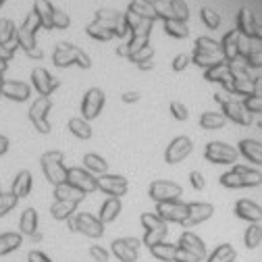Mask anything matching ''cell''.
<instances>
[{
	"mask_svg": "<svg viewBox=\"0 0 262 262\" xmlns=\"http://www.w3.org/2000/svg\"><path fill=\"white\" fill-rule=\"evenodd\" d=\"M42 29V23L38 19V15L31 11L25 21L21 23V27H17V42H19V48H23V52L29 56V58H34V60H42L44 52L42 48L38 46L36 42V36H38V31Z\"/></svg>",
	"mask_w": 262,
	"mask_h": 262,
	"instance_id": "1",
	"label": "cell"
},
{
	"mask_svg": "<svg viewBox=\"0 0 262 262\" xmlns=\"http://www.w3.org/2000/svg\"><path fill=\"white\" fill-rule=\"evenodd\" d=\"M52 62L56 64V67H60V69L73 67V64H77L79 69H90L92 67V58L81 48H77L71 42H60V44L54 46Z\"/></svg>",
	"mask_w": 262,
	"mask_h": 262,
	"instance_id": "2",
	"label": "cell"
},
{
	"mask_svg": "<svg viewBox=\"0 0 262 262\" xmlns=\"http://www.w3.org/2000/svg\"><path fill=\"white\" fill-rule=\"evenodd\" d=\"M225 60L223 54H221V44L208 36H200L195 38V44H193V54H191V62L198 64L200 69H210L212 64Z\"/></svg>",
	"mask_w": 262,
	"mask_h": 262,
	"instance_id": "3",
	"label": "cell"
},
{
	"mask_svg": "<svg viewBox=\"0 0 262 262\" xmlns=\"http://www.w3.org/2000/svg\"><path fill=\"white\" fill-rule=\"evenodd\" d=\"M219 183H221L223 187H229V189L258 187V185H262V173L256 171V169H250V167L235 165L231 171H227V173L221 175Z\"/></svg>",
	"mask_w": 262,
	"mask_h": 262,
	"instance_id": "4",
	"label": "cell"
},
{
	"mask_svg": "<svg viewBox=\"0 0 262 262\" xmlns=\"http://www.w3.org/2000/svg\"><path fill=\"white\" fill-rule=\"evenodd\" d=\"M40 167H42V173L46 177L48 183H52L54 187L56 185H62L67 183V167H64V154L60 150H48L40 156Z\"/></svg>",
	"mask_w": 262,
	"mask_h": 262,
	"instance_id": "5",
	"label": "cell"
},
{
	"mask_svg": "<svg viewBox=\"0 0 262 262\" xmlns=\"http://www.w3.org/2000/svg\"><path fill=\"white\" fill-rule=\"evenodd\" d=\"M67 223H69V231H73V233H81L92 239H98L104 235V223L98 216H92L88 212H77Z\"/></svg>",
	"mask_w": 262,
	"mask_h": 262,
	"instance_id": "6",
	"label": "cell"
},
{
	"mask_svg": "<svg viewBox=\"0 0 262 262\" xmlns=\"http://www.w3.org/2000/svg\"><path fill=\"white\" fill-rule=\"evenodd\" d=\"M140 221H142V227H144V239H142L144 246L152 248L160 242H165L169 229H167V223L162 221L156 212H144Z\"/></svg>",
	"mask_w": 262,
	"mask_h": 262,
	"instance_id": "7",
	"label": "cell"
},
{
	"mask_svg": "<svg viewBox=\"0 0 262 262\" xmlns=\"http://www.w3.org/2000/svg\"><path fill=\"white\" fill-rule=\"evenodd\" d=\"M214 102L221 104L225 119L233 121V123H237V125H244V127L252 125V113H248V108L244 106V102L235 100V98H229V96H225V94H219V92L214 94Z\"/></svg>",
	"mask_w": 262,
	"mask_h": 262,
	"instance_id": "8",
	"label": "cell"
},
{
	"mask_svg": "<svg viewBox=\"0 0 262 262\" xmlns=\"http://www.w3.org/2000/svg\"><path fill=\"white\" fill-rule=\"evenodd\" d=\"M204 158L212 165H235L239 158V150L225 142H208L204 148Z\"/></svg>",
	"mask_w": 262,
	"mask_h": 262,
	"instance_id": "9",
	"label": "cell"
},
{
	"mask_svg": "<svg viewBox=\"0 0 262 262\" xmlns=\"http://www.w3.org/2000/svg\"><path fill=\"white\" fill-rule=\"evenodd\" d=\"M50 108H52V102H50V98H46V96L36 98V100L31 102V106H29V121H31V125L36 127L38 134H42V136L50 134V129H52L50 123H48Z\"/></svg>",
	"mask_w": 262,
	"mask_h": 262,
	"instance_id": "10",
	"label": "cell"
},
{
	"mask_svg": "<svg viewBox=\"0 0 262 262\" xmlns=\"http://www.w3.org/2000/svg\"><path fill=\"white\" fill-rule=\"evenodd\" d=\"M148 195L156 202V204H162V202H173V200H179L183 195V189L179 183L175 181H167V179H158V181H152L150 187H148Z\"/></svg>",
	"mask_w": 262,
	"mask_h": 262,
	"instance_id": "11",
	"label": "cell"
},
{
	"mask_svg": "<svg viewBox=\"0 0 262 262\" xmlns=\"http://www.w3.org/2000/svg\"><path fill=\"white\" fill-rule=\"evenodd\" d=\"M104 102H106V96L100 88H90L85 94H83V100H81V115L85 121H92L96 119L98 115L102 113L104 108Z\"/></svg>",
	"mask_w": 262,
	"mask_h": 262,
	"instance_id": "12",
	"label": "cell"
},
{
	"mask_svg": "<svg viewBox=\"0 0 262 262\" xmlns=\"http://www.w3.org/2000/svg\"><path fill=\"white\" fill-rule=\"evenodd\" d=\"M229 69V77H231V90L233 94H239V96H250L252 94V77L248 73V67H242L237 62H229L227 64Z\"/></svg>",
	"mask_w": 262,
	"mask_h": 262,
	"instance_id": "13",
	"label": "cell"
},
{
	"mask_svg": "<svg viewBox=\"0 0 262 262\" xmlns=\"http://www.w3.org/2000/svg\"><path fill=\"white\" fill-rule=\"evenodd\" d=\"M67 183L75 189H79L81 193H92L98 189V177H94V173H90L88 169L81 167H71L67 171Z\"/></svg>",
	"mask_w": 262,
	"mask_h": 262,
	"instance_id": "14",
	"label": "cell"
},
{
	"mask_svg": "<svg viewBox=\"0 0 262 262\" xmlns=\"http://www.w3.org/2000/svg\"><path fill=\"white\" fill-rule=\"evenodd\" d=\"M140 246L142 242L138 237H119L113 242L111 252L117 256L119 262H136L140 254Z\"/></svg>",
	"mask_w": 262,
	"mask_h": 262,
	"instance_id": "15",
	"label": "cell"
},
{
	"mask_svg": "<svg viewBox=\"0 0 262 262\" xmlns=\"http://www.w3.org/2000/svg\"><path fill=\"white\" fill-rule=\"evenodd\" d=\"M193 150V142L187 136H177L175 140H171V144L165 150V160L167 165H179L181 160H185Z\"/></svg>",
	"mask_w": 262,
	"mask_h": 262,
	"instance_id": "16",
	"label": "cell"
},
{
	"mask_svg": "<svg viewBox=\"0 0 262 262\" xmlns=\"http://www.w3.org/2000/svg\"><path fill=\"white\" fill-rule=\"evenodd\" d=\"M127 187H129V181L123 175L104 173V175L98 177V189L104 191L106 195H111V198H121V195H125Z\"/></svg>",
	"mask_w": 262,
	"mask_h": 262,
	"instance_id": "17",
	"label": "cell"
},
{
	"mask_svg": "<svg viewBox=\"0 0 262 262\" xmlns=\"http://www.w3.org/2000/svg\"><path fill=\"white\" fill-rule=\"evenodd\" d=\"M31 85H34V90L40 94V96H50L54 90L60 88V79L52 77L44 67H36L34 71H31Z\"/></svg>",
	"mask_w": 262,
	"mask_h": 262,
	"instance_id": "18",
	"label": "cell"
},
{
	"mask_svg": "<svg viewBox=\"0 0 262 262\" xmlns=\"http://www.w3.org/2000/svg\"><path fill=\"white\" fill-rule=\"evenodd\" d=\"M237 31L250 40H262V25L246 7H242L237 13Z\"/></svg>",
	"mask_w": 262,
	"mask_h": 262,
	"instance_id": "19",
	"label": "cell"
},
{
	"mask_svg": "<svg viewBox=\"0 0 262 262\" xmlns=\"http://www.w3.org/2000/svg\"><path fill=\"white\" fill-rule=\"evenodd\" d=\"M156 214L165 223H179V225H183V221L187 216V204H183L179 200L162 202V204H156Z\"/></svg>",
	"mask_w": 262,
	"mask_h": 262,
	"instance_id": "20",
	"label": "cell"
},
{
	"mask_svg": "<svg viewBox=\"0 0 262 262\" xmlns=\"http://www.w3.org/2000/svg\"><path fill=\"white\" fill-rule=\"evenodd\" d=\"M214 214V206L208 202H189L187 204V216L183 221V227H193V225H200L204 221H208Z\"/></svg>",
	"mask_w": 262,
	"mask_h": 262,
	"instance_id": "21",
	"label": "cell"
},
{
	"mask_svg": "<svg viewBox=\"0 0 262 262\" xmlns=\"http://www.w3.org/2000/svg\"><path fill=\"white\" fill-rule=\"evenodd\" d=\"M219 44H221V54L227 62H235L237 56H242V42H239V31L237 29L227 31Z\"/></svg>",
	"mask_w": 262,
	"mask_h": 262,
	"instance_id": "22",
	"label": "cell"
},
{
	"mask_svg": "<svg viewBox=\"0 0 262 262\" xmlns=\"http://www.w3.org/2000/svg\"><path fill=\"white\" fill-rule=\"evenodd\" d=\"M235 216L248 223H260L262 221V206L252 202V200H237L233 208Z\"/></svg>",
	"mask_w": 262,
	"mask_h": 262,
	"instance_id": "23",
	"label": "cell"
},
{
	"mask_svg": "<svg viewBox=\"0 0 262 262\" xmlns=\"http://www.w3.org/2000/svg\"><path fill=\"white\" fill-rule=\"evenodd\" d=\"M31 96V88L25 81H5L3 85V98L13 102H27Z\"/></svg>",
	"mask_w": 262,
	"mask_h": 262,
	"instance_id": "24",
	"label": "cell"
},
{
	"mask_svg": "<svg viewBox=\"0 0 262 262\" xmlns=\"http://www.w3.org/2000/svg\"><path fill=\"white\" fill-rule=\"evenodd\" d=\"M127 13L134 15L142 21H158L156 17V9H154V0H131L129 7H127Z\"/></svg>",
	"mask_w": 262,
	"mask_h": 262,
	"instance_id": "25",
	"label": "cell"
},
{
	"mask_svg": "<svg viewBox=\"0 0 262 262\" xmlns=\"http://www.w3.org/2000/svg\"><path fill=\"white\" fill-rule=\"evenodd\" d=\"M177 246L183 248L185 252L193 254V256H198L200 260L206 258V244H204L198 235H195V233H191V231H183L181 237H179V244H177Z\"/></svg>",
	"mask_w": 262,
	"mask_h": 262,
	"instance_id": "26",
	"label": "cell"
},
{
	"mask_svg": "<svg viewBox=\"0 0 262 262\" xmlns=\"http://www.w3.org/2000/svg\"><path fill=\"white\" fill-rule=\"evenodd\" d=\"M0 46H5L13 52H17V25L11 19H0Z\"/></svg>",
	"mask_w": 262,
	"mask_h": 262,
	"instance_id": "27",
	"label": "cell"
},
{
	"mask_svg": "<svg viewBox=\"0 0 262 262\" xmlns=\"http://www.w3.org/2000/svg\"><path fill=\"white\" fill-rule=\"evenodd\" d=\"M34 11L36 15H38V19H40V23H42V29H54V11H56V7L50 3V0H36L34 3Z\"/></svg>",
	"mask_w": 262,
	"mask_h": 262,
	"instance_id": "28",
	"label": "cell"
},
{
	"mask_svg": "<svg viewBox=\"0 0 262 262\" xmlns=\"http://www.w3.org/2000/svg\"><path fill=\"white\" fill-rule=\"evenodd\" d=\"M19 233L25 237H31L38 233V210L36 208H25L19 219Z\"/></svg>",
	"mask_w": 262,
	"mask_h": 262,
	"instance_id": "29",
	"label": "cell"
},
{
	"mask_svg": "<svg viewBox=\"0 0 262 262\" xmlns=\"http://www.w3.org/2000/svg\"><path fill=\"white\" fill-rule=\"evenodd\" d=\"M244 106L248 113H262V77H254L252 94L244 98Z\"/></svg>",
	"mask_w": 262,
	"mask_h": 262,
	"instance_id": "30",
	"label": "cell"
},
{
	"mask_svg": "<svg viewBox=\"0 0 262 262\" xmlns=\"http://www.w3.org/2000/svg\"><path fill=\"white\" fill-rule=\"evenodd\" d=\"M123 210V204H121V198H106L100 206V212H98V219H100L104 225L106 223H113L117 221V216L121 214Z\"/></svg>",
	"mask_w": 262,
	"mask_h": 262,
	"instance_id": "31",
	"label": "cell"
},
{
	"mask_svg": "<svg viewBox=\"0 0 262 262\" xmlns=\"http://www.w3.org/2000/svg\"><path fill=\"white\" fill-rule=\"evenodd\" d=\"M237 150L250 162H254V165H262V142H258V140H242Z\"/></svg>",
	"mask_w": 262,
	"mask_h": 262,
	"instance_id": "32",
	"label": "cell"
},
{
	"mask_svg": "<svg viewBox=\"0 0 262 262\" xmlns=\"http://www.w3.org/2000/svg\"><path fill=\"white\" fill-rule=\"evenodd\" d=\"M77 210V202L71 200H54V204L50 206V214L56 221H69Z\"/></svg>",
	"mask_w": 262,
	"mask_h": 262,
	"instance_id": "33",
	"label": "cell"
},
{
	"mask_svg": "<svg viewBox=\"0 0 262 262\" xmlns=\"http://www.w3.org/2000/svg\"><path fill=\"white\" fill-rule=\"evenodd\" d=\"M31 185H34L31 173H29V171H19L17 177L13 179L11 191L17 195V198H25V195H29V191H31Z\"/></svg>",
	"mask_w": 262,
	"mask_h": 262,
	"instance_id": "34",
	"label": "cell"
},
{
	"mask_svg": "<svg viewBox=\"0 0 262 262\" xmlns=\"http://www.w3.org/2000/svg\"><path fill=\"white\" fill-rule=\"evenodd\" d=\"M150 254L160 260V262H175L177 258V246L175 244H167V242H160L156 246L150 248Z\"/></svg>",
	"mask_w": 262,
	"mask_h": 262,
	"instance_id": "35",
	"label": "cell"
},
{
	"mask_svg": "<svg viewBox=\"0 0 262 262\" xmlns=\"http://www.w3.org/2000/svg\"><path fill=\"white\" fill-rule=\"evenodd\" d=\"M83 165H85V169L90 171V173H98V175H104V173H108V162L100 156V154H96V152H88L85 156H83Z\"/></svg>",
	"mask_w": 262,
	"mask_h": 262,
	"instance_id": "36",
	"label": "cell"
},
{
	"mask_svg": "<svg viewBox=\"0 0 262 262\" xmlns=\"http://www.w3.org/2000/svg\"><path fill=\"white\" fill-rule=\"evenodd\" d=\"M23 246V235L21 233H15V231H9V233H3L0 235V256H7L15 250H19Z\"/></svg>",
	"mask_w": 262,
	"mask_h": 262,
	"instance_id": "37",
	"label": "cell"
},
{
	"mask_svg": "<svg viewBox=\"0 0 262 262\" xmlns=\"http://www.w3.org/2000/svg\"><path fill=\"white\" fill-rule=\"evenodd\" d=\"M227 60H221V62H216V64H212L210 69H206L204 71V79L206 81H210V83H225L227 79H229V69H227Z\"/></svg>",
	"mask_w": 262,
	"mask_h": 262,
	"instance_id": "38",
	"label": "cell"
},
{
	"mask_svg": "<svg viewBox=\"0 0 262 262\" xmlns=\"http://www.w3.org/2000/svg\"><path fill=\"white\" fill-rule=\"evenodd\" d=\"M67 129L71 131L75 138H79V140H90V138H92V127H90V123H88L83 117H73V119H69Z\"/></svg>",
	"mask_w": 262,
	"mask_h": 262,
	"instance_id": "39",
	"label": "cell"
},
{
	"mask_svg": "<svg viewBox=\"0 0 262 262\" xmlns=\"http://www.w3.org/2000/svg\"><path fill=\"white\" fill-rule=\"evenodd\" d=\"M237 260V252L231 244H221L208 258L206 262H235Z\"/></svg>",
	"mask_w": 262,
	"mask_h": 262,
	"instance_id": "40",
	"label": "cell"
},
{
	"mask_svg": "<svg viewBox=\"0 0 262 262\" xmlns=\"http://www.w3.org/2000/svg\"><path fill=\"white\" fill-rule=\"evenodd\" d=\"M225 123H227V119H225V115H223V113H210V111H206V113H202V115H200V127H202V129H206V131L223 129V127H225Z\"/></svg>",
	"mask_w": 262,
	"mask_h": 262,
	"instance_id": "41",
	"label": "cell"
},
{
	"mask_svg": "<svg viewBox=\"0 0 262 262\" xmlns=\"http://www.w3.org/2000/svg\"><path fill=\"white\" fill-rule=\"evenodd\" d=\"M85 198V193H81L79 189L71 187L69 183H62V185H56L54 187V200H71V202H81Z\"/></svg>",
	"mask_w": 262,
	"mask_h": 262,
	"instance_id": "42",
	"label": "cell"
},
{
	"mask_svg": "<svg viewBox=\"0 0 262 262\" xmlns=\"http://www.w3.org/2000/svg\"><path fill=\"white\" fill-rule=\"evenodd\" d=\"M244 244L248 250H256L262 244V225L260 223H250V227L244 233Z\"/></svg>",
	"mask_w": 262,
	"mask_h": 262,
	"instance_id": "43",
	"label": "cell"
},
{
	"mask_svg": "<svg viewBox=\"0 0 262 262\" xmlns=\"http://www.w3.org/2000/svg\"><path fill=\"white\" fill-rule=\"evenodd\" d=\"M85 34H88L92 40H98V42H108V40L117 38L108 27H104V25H100V23H96V21H92V23L85 27Z\"/></svg>",
	"mask_w": 262,
	"mask_h": 262,
	"instance_id": "44",
	"label": "cell"
},
{
	"mask_svg": "<svg viewBox=\"0 0 262 262\" xmlns=\"http://www.w3.org/2000/svg\"><path fill=\"white\" fill-rule=\"evenodd\" d=\"M165 34L175 40H183L189 36V27L183 21H165Z\"/></svg>",
	"mask_w": 262,
	"mask_h": 262,
	"instance_id": "45",
	"label": "cell"
},
{
	"mask_svg": "<svg viewBox=\"0 0 262 262\" xmlns=\"http://www.w3.org/2000/svg\"><path fill=\"white\" fill-rule=\"evenodd\" d=\"M200 19H202V23L208 27V29H219V25H221V15L214 11V9H210V7H202L200 9Z\"/></svg>",
	"mask_w": 262,
	"mask_h": 262,
	"instance_id": "46",
	"label": "cell"
},
{
	"mask_svg": "<svg viewBox=\"0 0 262 262\" xmlns=\"http://www.w3.org/2000/svg\"><path fill=\"white\" fill-rule=\"evenodd\" d=\"M167 3H169V9H171L175 21H183L185 23L189 19V9H187V5L183 3V0H167Z\"/></svg>",
	"mask_w": 262,
	"mask_h": 262,
	"instance_id": "47",
	"label": "cell"
},
{
	"mask_svg": "<svg viewBox=\"0 0 262 262\" xmlns=\"http://www.w3.org/2000/svg\"><path fill=\"white\" fill-rule=\"evenodd\" d=\"M17 202H19V198H17L13 191H9V193H0V219L7 216V214L17 206Z\"/></svg>",
	"mask_w": 262,
	"mask_h": 262,
	"instance_id": "48",
	"label": "cell"
},
{
	"mask_svg": "<svg viewBox=\"0 0 262 262\" xmlns=\"http://www.w3.org/2000/svg\"><path fill=\"white\" fill-rule=\"evenodd\" d=\"M154 58V48L152 46H146V48H140V50H136V52H131L129 54V60L136 64V67H140L142 62H146V60H152Z\"/></svg>",
	"mask_w": 262,
	"mask_h": 262,
	"instance_id": "49",
	"label": "cell"
},
{
	"mask_svg": "<svg viewBox=\"0 0 262 262\" xmlns=\"http://www.w3.org/2000/svg\"><path fill=\"white\" fill-rule=\"evenodd\" d=\"M169 111H171L173 119H177V121H187V117H189L187 106H185L183 102H177V100H173V102L169 104Z\"/></svg>",
	"mask_w": 262,
	"mask_h": 262,
	"instance_id": "50",
	"label": "cell"
},
{
	"mask_svg": "<svg viewBox=\"0 0 262 262\" xmlns=\"http://www.w3.org/2000/svg\"><path fill=\"white\" fill-rule=\"evenodd\" d=\"M244 58H246V67H252V69L262 67V50H250L244 54Z\"/></svg>",
	"mask_w": 262,
	"mask_h": 262,
	"instance_id": "51",
	"label": "cell"
},
{
	"mask_svg": "<svg viewBox=\"0 0 262 262\" xmlns=\"http://www.w3.org/2000/svg\"><path fill=\"white\" fill-rule=\"evenodd\" d=\"M54 29H67L69 25H71V19H69V15L64 13V11H60V9H56L54 11Z\"/></svg>",
	"mask_w": 262,
	"mask_h": 262,
	"instance_id": "52",
	"label": "cell"
},
{
	"mask_svg": "<svg viewBox=\"0 0 262 262\" xmlns=\"http://www.w3.org/2000/svg\"><path fill=\"white\" fill-rule=\"evenodd\" d=\"M189 62H191V56L189 54H177L175 58H173V71H177V73H181V71H185L187 67H189Z\"/></svg>",
	"mask_w": 262,
	"mask_h": 262,
	"instance_id": "53",
	"label": "cell"
},
{
	"mask_svg": "<svg viewBox=\"0 0 262 262\" xmlns=\"http://www.w3.org/2000/svg\"><path fill=\"white\" fill-rule=\"evenodd\" d=\"M90 256L96 262H108V258H111L108 250H104L102 246H90Z\"/></svg>",
	"mask_w": 262,
	"mask_h": 262,
	"instance_id": "54",
	"label": "cell"
},
{
	"mask_svg": "<svg viewBox=\"0 0 262 262\" xmlns=\"http://www.w3.org/2000/svg\"><path fill=\"white\" fill-rule=\"evenodd\" d=\"M189 183H191L193 189H204L206 187V179H204V175L200 171H191L189 173Z\"/></svg>",
	"mask_w": 262,
	"mask_h": 262,
	"instance_id": "55",
	"label": "cell"
},
{
	"mask_svg": "<svg viewBox=\"0 0 262 262\" xmlns=\"http://www.w3.org/2000/svg\"><path fill=\"white\" fill-rule=\"evenodd\" d=\"M27 262H52V260L40 250H31L29 256H27Z\"/></svg>",
	"mask_w": 262,
	"mask_h": 262,
	"instance_id": "56",
	"label": "cell"
},
{
	"mask_svg": "<svg viewBox=\"0 0 262 262\" xmlns=\"http://www.w3.org/2000/svg\"><path fill=\"white\" fill-rule=\"evenodd\" d=\"M142 98V94L140 92H123V96H121V100L125 102V104H134V102H138Z\"/></svg>",
	"mask_w": 262,
	"mask_h": 262,
	"instance_id": "57",
	"label": "cell"
},
{
	"mask_svg": "<svg viewBox=\"0 0 262 262\" xmlns=\"http://www.w3.org/2000/svg\"><path fill=\"white\" fill-rule=\"evenodd\" d=\"M9 148H11L9 138H7V136H0V156H5V154L9 152Z\"/></svg>",
	"mask_w": 262,
	"mask_h": 262,
	"instance_id": "58",
	"label": "cell"
},
{
	"mask_svg": "<svg viewBox=\"0 0 262 262\" xmlns=\"http://www.w3.org/2000/svg\"><path fill=\"white\" fill-rule=\"evenodd\" d=\"M13 56H15V52H13V50H9V48H5V46H0V58L7 60V62H11V60H13Z\"/></svg>",
	"mask_w": 262,
	"mask_h": 262,
	"instance_id": "59",
	"label": "cell"
},
{
	"mask_svg": "<svg viewBox=\"0 0 262 262\" xmlns=\"http://www.w3.org/2000/svg\"><path fill=\"white\" fill-rule=\"evenodd\" d=\"M138 69H140V71H150V69H154V62H152V60H146V62L140 64Z\"/></svg>",
	"mask_w": 262,
	"mask_h": 262,
	"instance_id": "60",
	"label": "cell"
},
{
	"mask_svg": "<svg viewBox=\"0 0 262 262\" xmlns=\"http://www.w3.org/2000/svg\"><path fill=\"white\" fill-rule=\"evenodd\" d=\"M7 69H9V62L0 58V75H5V71H7Z\"/></svg>",
	"mask_w": 262,
	"mask_h": 262,
	"instance_id": "61",
	"label": "cell"
},
{
	"mask_svg": "<svg viewBox=\"0 0 262 262\" xmlns=\"http://www.w3.org/2000/svg\"><path fill=\"white\" fill-rule=\"evenodd\" d=\"M29 239H31V242H36V244H38V242H42V233H40V231H38V233H36V235H31V237H29Z\"/></svg>",
	"mask_w": 262,
	"mask_h": 262,
	"instance_id": "62",
	"label": "cell"
},
{
	"mask_svg": "<svg viewBox=\"0 0 262 262\" xmlns=\"http://www.w3.org/2000/svg\"><path fill=\"white\" fill-rule=\"evenodd\" d=\"M3 85H5V77L0 75V98H3Z\"/></svg>",
	"mask_w": 262,
	"mask_h": 262,
	"instance_id": "63",
	"label": "cell"
},
{
	"mask_svg": "<svg viewBox=\"0 0 262 262\" xmlns=\"http://www.w3.org/2000/svg\"><path fill=\"white\" fill-rule=\"evenodd\" d=\"M5 3H7V0H0V7H3V5H5Z\"/></svg>",
	"mask_w": 262,
	"mask_h": 262,
	"instance_id": "64",
	"label": "cell"
}]
</instances>
